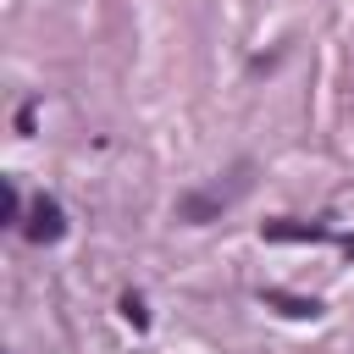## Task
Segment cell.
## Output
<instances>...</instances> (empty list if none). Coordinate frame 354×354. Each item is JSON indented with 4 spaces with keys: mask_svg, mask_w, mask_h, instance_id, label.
<instances>
[{
    "mask_svg": "<svg viewBox=\"0 0 354 354\" xmlns=\"http://www.w3.org/2000/svg\"><path fill=\"white\" fill-rule=\"evenodd\" d=\"M243 188H249V166H243V171H238L227 188H221V183H210V188H194V194H183V199H177V221H188V227H205V221H216V216H221V210H227V205H232Z\"/></svg>",
    "mask_w": 354,
    "mask_h": 354,
    "instance_id": "1",
    "label": "cell"
},
{
    "mask_svg": "<svg viewBox=\"0 0 354 354\" xmlns=\"http://www.w3.org/2000/svg\"><path fill=\"white\" fill-rule=\"evenodd\" d=\"M0 216H6V227H17V221H22V199H17V188H11V183L0 188Z\"/></svg>",
    "mask_w": 354,
    "mask_h": 354,
    "instance_id": "5",
    "label": "cell"
},
{
    "mask_svg": "<svg viewBox=\"0 0 354 354\" xmlns=\"http://www.w3.org/2000/svg\"><path fill=\"white\" fill-rule=\"evenodd\" d=\"M343 249H348V254H354V238H343Z\"/></svg>",
    "mask_w": 354,
    "mask_h": 354,
    "instance_id": "7",
    "label": "cell"
},
{
    "mask_svg": "<svg viewBox=\"0 0 354 354\" xmlns=\"http://www.w3.org/2000/svg\"><path fill=\"white\" fill-rule=\"evenodd\" d=\"M266 304H277L282 315H299V321H304V315H310V321L321 315V304H315V299H293V293H277V288L266 293Z\"/></svg>",
    "mask_w": 354,
    "mask_h": 354,
    "instance_id": "4",
    "label": "cell"
},
{
    "mask_svg": "<svg viewBox=\"0 0 354 354\" xmlns=\"http://www.w3.org/2000/svg\"><path fill=\"white\" fill-rule=\"evenodd\" d=\"M22 232H28L33 243H55V238L66 232V210H61L50 194H39V199L28 205V221H22Z\"/></svg>",
    "mask_w": 354,
    "mask_h": 354,
    "instance_id": "2",
    "label": "cell"
},
{
    "mask_svg": "<svg viewBox=\"0 0 354 354\" xmlns=\"http://www.w3.org/2000/svg\"><path fill=\"white\" fill-rule=\"evenodd\" d=\"M122 315H127L133 326H149V310H144V299H138V293H122Z\"/></svg>",
    "mask_w": 354,
    "mask_h": 354,
    "instance_id": "6",
    "label": "cell"
},
{
    "mask_svg": "<svg viewBox=\"0 0 354 354\" xmlns=\"http://www.w3.org/2000/svg\"><path fill=\"white\" fill-rule=\"evenodd\" d=\"M260 232H266L271 243H304V238L315 243V238H326V227H315V221H266Z\"/></svg>",
    "mask_w": 354,
    "mask_h": 354,
    "instance_id": "3",
    "label": "cell"
}]
</instances>
